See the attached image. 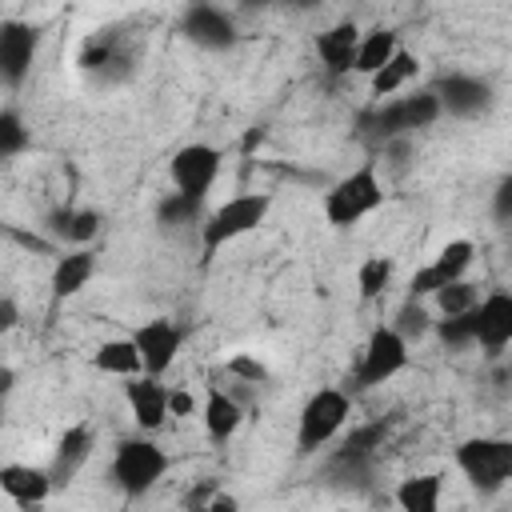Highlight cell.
Listing matches in <instances>:
<instances>
[{
    "instance_id": "cell-1",
    "label": "cell",
    "mask_w": 512,
    "mask_h": 512,
    "mask_svg": "<svg viewBox=\"0 0 512 512\" xmlns=\"http://www.w3.org/2000/svg\"><path fill=\"white\" fill-rule=\"evenodd\" d=\"M440 112H444L440 108V96L432 88H420L412 96H396V100H384L380 108L364 112L360 116V132L372 136V140H380V144H388V140H404L416 128H428Z\"/></svg>"
},
{
    "instance_id": "cell-2",
    "label": "cell",
    "mask_w": 512,
    "mask_h": 512,
    "mask_svg": "<svg viewBox=\"0 0 512 512\" xmlns=\"http://www.w3.org/2000/svg\"><path fill=\"white\" fill-rule=\"evenodd\" d=\"M384 204V184L372 160H364L360 168H352L348 176H340L328 192H324V220L332 228H352L364 216H372Z\"/></svg>"
},
{
    "instance_id": "cell-3",
    "label": "cell",
    "mask_w": 512,
    "mask_h": 512,
    "mask_svg": "<svg viewBox=\"0 0 512 512\" xmlns=\"http://www.w3.org/2000/svg\"><path fill=\"white\" fill-rule=\"evenodd\" d=\"M268 208H272L268 192H244V196H232L220 208H212L204 216V224H200V252H204V260H212L224 244L256 232L264 224Z\"/></svg>"
},
{
    "instance_id": "cell-4",
    "label": "cell",
    "mask_w": 512,
    "mask_h": 512,
    "mask_svg": "<svg viewBox=\"0 0 512 512\" xmlns=\"http://www.w3.org/2000/svg\"><path fill=\"white\" fill-rule=\"evenodd\" d=\"M452 460L480 496H496L512 480V440L508 436H468L456 444Z\"/></svg>"
},
{
    "instance_id": "cell-5",
    "label": "cell",
    "mask_w": 512,
    "mask_h": 512,
    "mask_svg": "<svg viewBox=\"0 0 512 512\" xmlns=\"http://www.w3.org/2000/svg\"><path fill=\"white\" fill-rule=\"evenodd\" d=\"M352 412V400L344 388H320L308 396V404L300 408V424H296V452L300 456H316L320 448H328L336 440V432L344 428Z\"/></svg>"
},
{
    "instance_id": "cell-6",
    "label": "cell",
    "mask_w": 512,
    "mask_h": 512,
    "mask_svg": "<svg viewBox=\"0 0 512 512\" xmlns=\"http://www.w3.org/2000/svg\"><path fill=\"white\" fill-rule=\"evenodd\" d=\"M168 472V456L148 436H128L112 452V480L124 496H144L156 488V480Z\"/></svg>"
},
{
    "instance_id": "cell-7",
    "label": "cell",
    "mask_w": 512,
    "mask_h": 512,
    "mask_svg": "<svg viewBox=\"0 0 512 512\" xmlns=\"http://www.w3.org/2000/svg\"><path fill=\"white\" fill-rule=\"evenodd\" d=\"M408 368V340L392 328V324H380L372 328L364 352H360V368H356V388H376V384H388L392 376H400Z\"/></svg>"
},
{
    "instance_id": "cell-8",
    "label": "cell",
    "mask_w": 512,
    "mask_h": 512,
    "mask_svg": "<svg viewBox=\"0 0 512 512\" xmlns=\"http://www.w3.org/2000/svg\"><path fill=\"white\" fill-rule=\"evenodd\" d=\"M220 160H224L220 148L196 140V144H184V148L172 152L168 176H172L176 192H184V196H192V200H204L208 188H212L216 176H220Z\"/></svg>"
},
{
    "instance_id": "cell-9",
    "label": "cell",
    "mask_w": 512,
    "mask_h": 512,
    "mask_svg": "<svg viewBox=\"0 0 512 512\" xmlns=\"http://www.w3.org/2000/svg\"><path fill=\"white\" fill-rule=\"evenodd\" d=\"M472 256H476L472 240H448V244H444V248H440L424 268H416V272H412V280H408V296H412V300H424V296H436L440 288H448V284L464 280V272H468Z\"/></svg>"
},
{
    "instance_id": "cell-10",
    "label": "cell",
    "mask_w": 512,
    "mask_h": 512,
    "mask_svg": "<svg viewBox=\"0 0 512 512\" xmlns=\"http://www.w3.org/2000/svg\"><path fill=\"white\" fill-rule=\"evenodd\" d=\"M36 44H40V32L28 20H0V76L12 92L28 80Z\"/></svg>"
},
{
    "instance_id": "cell-11",
    "label": "cell",
    "mask_w": 512,
    "mask_h": 512,
    "mask_svg": "<svg viewBox=\"0 0 512 512\" xmlns=\"http://www.w3.org/2000/svg\"><path fill=\"white\" fill-rule=\"evenodd\" d=\"M132 344L140 348V360H144V376H164L184 344V328L172 324V320H148L132 332Z\"/></svg>"
},
{
    "instance_id": "cell-12",
    "label": "cell",
    "mask_w": 512,
    "mask_h": 512,
    "mask_svg": "<svg viewBox=\"0 0 512 512\" xmlns=\"http://www.w3.org/2000/svg\"><path fill=\"white\" fill-rule=\"evenodd\" d=\"M384 436H388V424H384V420H372V424L352 428V432L336 444V452L328 456V468H332V472H340L344 480L364 476V472H368V464H372V452L384 444Z\"/></svg>"
},
{
    "instance_id": "cell-13",
    "label": "cell",
    "mask_w": 512,
    "mask_h": 512,
    "mask_svg": "<svg viewBox=\"0 0 512 512\" xmlns=\"http://www.w3.org/2000/svg\"><path fill=\"white\" fill-rule=\"evenodd\" d=\"M432 92L440 96V108L452 116H480L492 104V84L484 76H472V72H448L436 80Z\"/></svg>"
},
{
    "instance_id": "cell-14",
    "label": "cell",
    "mask_w": 512,
    "mask_h": 512,
    "mask_svg": "<svg viewBox=\"0 0 512 512\" xmlns=\"http://www.w3.org/2000/svg\"><path fill=\"white\" fill-rule=\"evenodd\" d=\"M80 72L96 76V80H124L132 72V60L124 52V40L104 28V32H92L84 44H80Z\"/></svg>"
},
{
    "instance_id": "cell-15",
    "label": "cell",
    "mask_w": 512,
    "mask_h": 512,
    "mask_svg": "<svg viewBox=\"0 0 512 512\" xmlns=\"http://www.w3.org/2000/svg\"><path fill=\"white\" fill-rule=\"evenodd\" d=\"M512 344V292H488L476 304V348L500 356Z\"/></svg>"
},
{
    "instance_id": "cell-16",
    "label": "cell",
    "mask_w": 512,
    "mask_h": 512,
    "mask_svg": "<svg viewBox=\"0 0 512 512\" xmlns=\"http://www.w3.org/2000/svg\"><path fill=\"white\" fill-rule=\"evenodd\" d=\"M168 396H172V388L160 384L156 376H132V380L124 384V400H128L132 420H136L140 432H156V428L172 416V412H168Z\"/></svg>"
},
{
    "instance_id": "cell-17",
    "label": "cell",
    "mask_w": 512,
    "mask_h": 512,
    "mask_svg": "<svg viewBox=\"0 0 512 512\" xmlns=\"http://www.w3.org/2000/svg\"><path fill=\"white\" fill-rule=\"evenodd\" d=\"M360 28L352 20H340L332 28H324L316 36V52H320V64L328 76H348L356 72V52H360Z\"/></svg>"
},
{
    "instance_id": "cell-18",
    "label": "cell",
    "mask_w": 512,
    "mask_h": 512,
    "mask_svg": "<svg viewBox=\"0 0 512 512\" xmlns=\"http://www.w3.org/2000/svg\"><path fill=\"white\" fill-rule=\"evenodd\" d=\"M184 36L200 48H232L236 44V24L224 8H212V4H192L184 12Z\"/></svg>"
},
{
    "instance_id": "cell-19",
    "label": "cell",
    "mask_w": 512,
    "mask_h": 512,
    "mask_svg": "<svg viewBox=\"0 0 512 512\" xmlns=\"http://www.w3.org/2000/svg\"><path fill=\"white\" fill-rule=\"evenodd\" d=\"M92 428L88 424H72L64 436H60V444H56V456H52V464H48V472H52V480H56V488H64V484H72V476L88 464V456H92Z\"/></svg>"
},
{
    "instance_id": "cell-20",
    "label": "cell",
    "mask_w": 512,
    "mask_h": 512,
    "mask_svg": "<svg viewBox=\"0 0 512 512\" xmlns=\"http://www.w3.org/2000/svg\"><path fill=\"white\" fill-rule=\"evenodd\" d=\"M0 488L4 496H12L16 504H44L56 488L48 468H32V464H4L0 468Z\"/></svg>"
},
{
    "instance_id": "cell-21",
    "label": "cell",
    "mask_w": 512,
    "mask_h": 512,
    "mask_svg": "<svg viewBox=\"0 0 512 512\" xmlns=\"http://www.w3.org/2000/svg\"><path fill=\"white\" fill-rule=\"evenodd\" d=\"M240 420H244L240 400L232 392L208 384V392H204V432H208V440H216V444L232 440L236 428H240Z\"/></svg>"
},
{
    "instance_id": "cell-22",
    "label": "cell",
    "mask_w": 512,
    "mask_h": 512,
    "mask_svg": "<svg viewBox=\"0 0 512 512\" xmlns=\"http://www.w3.org/2000/svg\"><path fill=\"white\" fill-rule=\"evenodd\" d=\"M396 508L400 512H440V496H444V476L440 472H416L404 476L396 484Z\"/></svg>"
},
{
    "instance_id": "cell-23",
    "label": "cell",
    "mask_w": 512,
    "mask_h": 512,
    "mask_svg": "<svg viewBox=\"0 0 512 512\" xmlns=\"http://www.w3.org/2000/svg\"><path fill=\"white\" fill-rule=\"evenodd\" d=\"M92 272H96V252H92V248L64 252V256L56 260V268H52V296H56V300L76 296V292L92 280Z\"/></svg>"
},
{
    "instance_id": "cell-24",
    "label": "cell",
    "mask_w": 512,
    "mask_h": 512,
    "mask_svg": "<svg viewBox=\"0 0 512 512\" xmlns=\"http://www.w3.org/2000/svg\"><path fill=\"white\" fill-rule=\"evenodd\" d=\"M92 364H96L100 372H108V376H124V380H132V376H144V360H140V348L132 344V336H116V340H104V344L96 348Z\"/></svg>"
},
{
    "instance_id": "cell-25",
    "label": "cell",
    "mask_w": 512,
    "mask_h": 512,
    "mask_svg": "<svg viewBox=\"0 0 512 512\" xmlns=\"http://www.w3.org/2000/svg\"><path fill=\"white\" fill-rule=\"evenodd\" d=\"M400 52V40H396V32L392 28H372V32H364L360 36V52H356V72H364L368 80L392 60Z\"/></svg>"
},
{
    "instance_id": "cell-26",
    "label": "cell",
    "mask_w": 512,
    "mask_h": 512,
    "mask_svg": "<svg viewBox=\"0 0 512 512\" xmlns=\"http://www.w3.org/2000/svg\"><path fill=\"white\" fill-rule=\"evenodd\" d=\"M48 228H52V236H60V240H68V244L88 248V240H96V232H100V212H92V208H84V212L56 208V212L48 216Z\"/></svg>"
},
{
    "instance_id": "cell-27",
    "label": "cell",
    "mask_w": 512,
    "mask_h": 512,
    "mask_svg": "<svg viewBox=\"0 0 512 512\" xmlns=\"http://www.w3.org/2000/svg\"><path fill=\"white\" fill-rule=\"evenodd\" d=\"M416 72H420V60H416L408 48H400V52H396V56H392L376 76H372V96H376V100L396 96V92H400Z\"/></svg>"
},
{
    "instance_id": "cell-28",
    "label": "cell",
    "mask_w": 512,
    "mask_h": 512,
    "mask_svg": "<svg viewBox=\"0 0 512 512\" xmlns=\"http://www.w3.org/2000/svg\"><path fill=\"white\" fill-rule=\"evenodd\" d=\"M436 340L448 348V352H464V348H476V308L464 312V316H440L432 324Z\"/></svg>"
},
{
    "instance_id": "cell-29",
    "label": "cell",
    "mask_w": 512,
    "mask_h": 512,
    "mask_svg": "<svg viewBox=\"0 0 512 512\" xmlns=\"http://www.w3.org/2000/svg\"><path fill=\"white\" fill-rule=\"evenodd\" d=\"M200 208H204V200H192V196H184V192H168V196L160 200V208H156V220H160L164 228H184V224H204V216H200Z\"/></svg>"
},
{
    "instance_id": "cell-30",
    "label": "cell",
    "mask_w": 512,
    "mask_h": 512,
    "mask_svg": "<svg viewBox=\"0 0 512 512\" xmlns=\"http://www.w3.org/2000/svg\"><path fill=\"white\" fill-rule=\"evenodd\" d=\"M432 300H436V312H440V316H464V312H472L484 296H480V288H476L472 280H456V284L440 288Z\"/></svg>"
},
{
    "instance_id": "cell-31",
    "label": "cell",
    "mask_w": 512,
    "mask_h": 512,
    "mask_svg": "<svg viewBox=\"0 0 512 512\" xmlns=\"http://www.w3.org/2000/svg\"><path fill=\"white\" fill-rule=\"evenodd\" d=\"M432 324H436V320L428 316V308H424L420 300H412V296L396 308V320H392V328H396L408 344H412V340H420V336H428V332H432Z\"/></svg>"
},
{
    "instance_id": "cell-32",
    "label": "cell",
    "mask_w": 512,
    "mask_h": 512,
    "mask_svg": "<svg viewBox=\"0 0 512 512\" xmlns=\"http://www.w3.org/2000/svg\"><path fill=\"white\" fill-rule=\"evenodd\" d=\"M356 284H360V300H376L392 284V260L388 256H368L356 272Z\"/></svg>"
},
{
    "instance_id": "cell-33",
    "label": "cell",
    "mask_w": 512,
    "mask_h": 512,
    "mask_svg": "<svg viewBox=\"0 0 512 512\" xmlns=\"http://www.w3.org/2000/svg\"><path fill=\"white\" fill-rule=\"evenodd\" d=\"M24 148H28V128H24V120H20L16 108H4V112H0V156L12 160V156H20Z\"/></svg>"
},
{
    "instance_id": "cell-34",
    "label": "cell",
    "mask_w": 512,
    "mask_h": 512,
    "mask_svg": "<svg viewBox=\"0 0 512 512\" xmlns=\"http://www.w3.org/2000/svg\"><path fill=\"white\" fill-rule=\"evenodd\" d=\"M228 372H232L240 384H260V380H268V368H264L256 356H248V352H236V356L228 360Z\"/></svg>"
},
{
    "instance_id": "cell-35",
    "label": "cell",
    "mask_w": 512,
    "mask_h": 512,
    "mask_svg": "<svg viewBox=\"0 0 512 512\" xmlns=\"http://www.w3.org/2000/svg\"><path fill=\"white\" fill-rule=\"evenodd\" d=\"M492 220L496 224H512V172L492 188Z\"/></svg>"
},
{
    "instance_id": "cell-36",
    "label": "cell",
    "mask_w": 512,
    "mask_h": 512,
    "mask_svg": "<svg viewBox=\"0 0 512 512\" xmlns=\"http://www.w3.org/2000/svg\"><path fill=\"white\" fill-rule=\"evenodd\" d=\"M192 408H196L192 392H184V388H172V396H168V412H172V416H188Z\"/></svg>"
},
{
    "instance_id": "cell-37",
    "label": "cell",
    "mask_w": 512,
    "mask_h": 512,
    "mask_svg": "<svg viewBox=\"0 0 512 512\" xmlns=\"http://www.w3.org/2000/svg\"><path fill=\"white\" fill-rule=\"evenodd\" d=\"M208 512H240V500L232 492H212L208 496Z\"/></svg>"
},
{
    "instance_id": "cell-38",
    "label": "cell",
    "mask_w": 512,
    "mask_h": 512,
    "mask_svg": "<svg viewBox=\"0 0 512 512\" xmlns=\"http://www.w3.org/2000/svg\"><path fill=\"white\" fill-rule=\"evenodd\" d=\"M16 320H20V316H16V300L4 296V300H0V328L8 332V328H16Z\"/></svg>"
},
{
    "instance_id": "cell-39",
    "label": "cell",
    "mask_w": 512,
    "mask_h": 512,
    "mask_svg": "<svg viewBox=\"0 0 512 512\" xmlns=\"http://www.w3.org/2000/svg\"><path fill=\"white\" fill-rule=\"evenodd\" d=\"M260 140H264V128H252V132L244 136V152H252V148L260 144Z\"/></svg>"
},
{
    "instance_id": "cell-40",
    "label": "cell",
    "mask_w": 512,
    "mask_h": 512,
    "mask_svg": "<svg viewBox=\"0 0 512 512\" xmlns=\"http://www.w3.org/2000/svg\"><path fill=\"white\" fill-rule=\"evenodd\" d=\"M12 380H16V376H12V368L4 364V372H0V388H4V392H12Z\"/></svg>"
},
{
    "instance_id": "cell-41",
    "label": "cell",
    "mask_w": 512,
    "mask_h": 512,
    "mask_svg": "<svg viewBox=\"0 0 512 512\" xmlns=\"http://www.w3.org/2000/svg\"><path fill=\"white\" fill-rule=\"evenodd\" d=\"M188 512H208V504H188Z\"/></svg>"
}]
</instances>
